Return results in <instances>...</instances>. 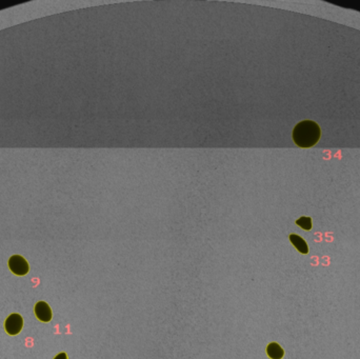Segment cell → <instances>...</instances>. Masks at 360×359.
I'll return each instance as SVG.
<instances>
[{
	"mask_svg": "<svg viewBox=\"0 0 360 359\" xmlns=\"http://www.w3.org/2000/svg\"><path fill=\"white\" fill-rule=\"evenodd\" d=\"M54 359H68V356L66 353H60L58 354L56 357H55Z\"/></svg>",
	"mask_w": 360,
	"mask_h": 359,
	"instance_id": "8",
	"label": "cell"
},
{
	"mask_svg": "<svg viewBox=\"0 0 360 359\" xmlns=\"http://www.w3.org/2000/svg\"><path fill=\"white\" fill-rule=\"evenodd\" d=\"M8 268L18 276L26 275L30 270L29 263L20 255H14L8 259Z\"/></svg>",
	"mask_w": 360,
	"mask_h": 359,
	"instance_id": "2",
	"label": "cell"
},
{
	"mask_svg": "<svg viewBox=\"0 0 360 359\" xmlns=\"http://www.w3.org/2000/svg\"><path fill=\"white\" fill-rule=\"evenodd\" d=\"M5 331L10 335H17L20 333L23 326L22 317L19 314H12L5 320Z\"/></svg>",
	"mask_w": 360,
	"mask_h": 359,
	"instance_id": "3",
	"label": "cell"
},
{
	"mask_svg": "<svg viewBox=\"0 0 360 359\" xmlns=\"http://www.w3.org/2000/svg\"><path fill=\"white\" fill-rule=\"evenodd\" d=\"M266 353L272 359H281L284 355V351L282 348L276 343H272L266 348Z\"/></svg>",
	"mask_w": 360,
	"mask_h": 359,
	"instance_id": "6",
	"label": "cell"
},
{
	"mask_svg": "<svg viewBox=\"0 0 360 359\" xmlns=\"http://www.w3.org/2000/svg\"><path fill=\"white\" fill-rule=\"evenodd\" d=\"M321 136L319 125L312 120H303L293 130V140L300 148L308 149L315 145Z\"/></svg>",
	"mask_w": 360,
	"mask_h": 359,
	"instance_id": "1",
	"label": "cell"
},
{
	"mask_svg": "<svg viewBox=\"0 0 360 359\" xmlns=\"http://www.w3.org/2000/svg\"><path fill=\"white\" fill-rule=\"evenodd\" d=\"M35 314L39 320L43 322H49L52 319V311L47 302L39 301L35 306Z\"/></svg>",
	"mask_w": 360,
	"mask_h": 359,
	"instance_id": "4",
	"label": "cell"
},
{
	"mask_svg": "<svg viewBox=\"0 0 360 359\" xmlns=\"http://www.w3.org/2000/svg\"><path fill=\"white\" fill-rule=\"evenodd\" d=\"M290 240L293 243V245L297 248V250L302 253V254H308L309 253V247L307 242L304 241V239H302L300 236L296 235V234H291L290 235Z\"/></svg>",
	"mask_w": 360,
	"mask_h": 359,
	"instance_id": "5",
	"label": "cell"
},
{
	"mask_svg": "<svg viewBox=\"0 0 360 359\" xmlns=\"http://www.w3.org/2000/svg\"><path fill=\"white\" fill-rule=\"evenodd\" d=\"M296 225H298L303 230L310 231L312 229V219L310 217H300L298 220H296Z\"/></svg>",
	"mask_w": 360,
	"mask_h": 359,
	"instance_id": "7",
	"label": "cell"
}]
</instances>
